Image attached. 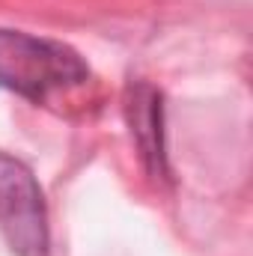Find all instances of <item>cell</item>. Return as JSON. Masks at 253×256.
Wrapping results in <instances>:
<instances>
[{"label": "cell", "mask_w": 253, "mask_h": 256, "mask_svg": "<svg viewBox=\"0 0 253 256\" xmlns=\"http://www.w3.org/2000/svg\"><path fill=\"white\" fill-rule=\"evenodd\" d=\"M86 78H90V66L74 48L57 39L0 27V86L3 90L30 102H45L51 92L80 86Z\"/></svg>", "instance_id": "cell-1"}, {"label": "cell", "mask_w": 253, "mask_h": 256, "mask_svg": "<svg viewBox=\"0 0 253 256\" xmlns=\"http://www.w3.org/2000/svg\"><path fill=\"white\" fill-rule=\"evenodd\" d=\"M0 232L18 256H48L51 250L45 194L33 170L6 152H0Z\"/></svg>", "instance_id": "cell-2"}, {"label": "cell", "mask_w": 253, "mask_h": 256, "mask_svg": "<svg viewBox=\"0 0 253 256\" xmlns=\"http://www.w3.org/2000/svg\"><path fill=\"white\" fill-rule=\"evenodd\" d=\"M126 116L137 152L146 164V170L155 179H167L170 167H167V146H164V104H161V92L149 84H134L128 90L126 102Z\"/></svg>", "instance_id": "cell-3"}]
</instances>
